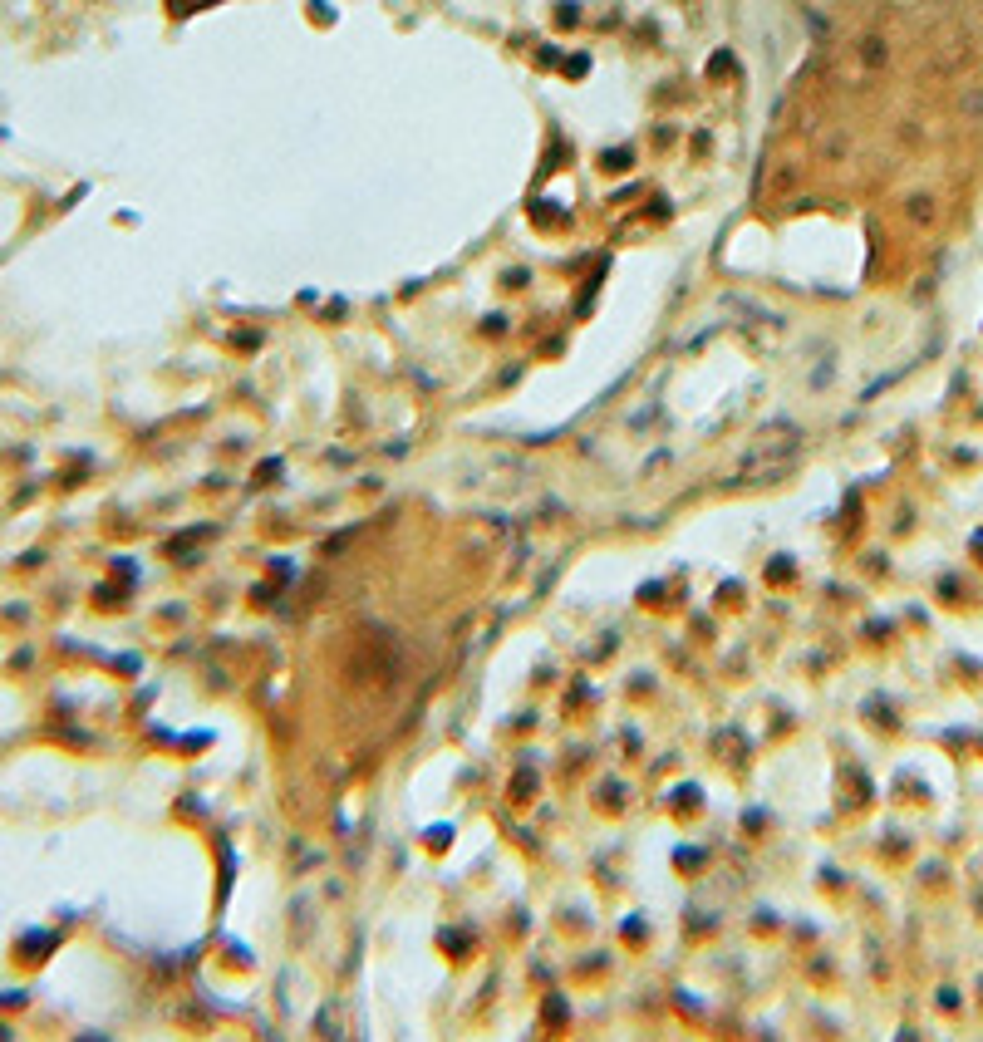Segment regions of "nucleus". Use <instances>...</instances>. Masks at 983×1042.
I'll list each match as a JSON object with an SVG mask.
<instances>
[{
  "label": "nucleus",
  "mask_w": 983,
  "mask_h": 1042,
  "mask_svg": "<svg viewBox=\"0 0 983 1042\" xmlns=\"http://www.w3.org/2000/svg\"><path fill=\"white\" fill-rule=\"evenodd\" d=\"M792 458H797V433H792V428H767V433L752 443L748 458L728 472V482H733V487H748V482H777V477L792 467Z\"/></svg>",
  "instance_id": "nucleus-1"
}]
</instances>
